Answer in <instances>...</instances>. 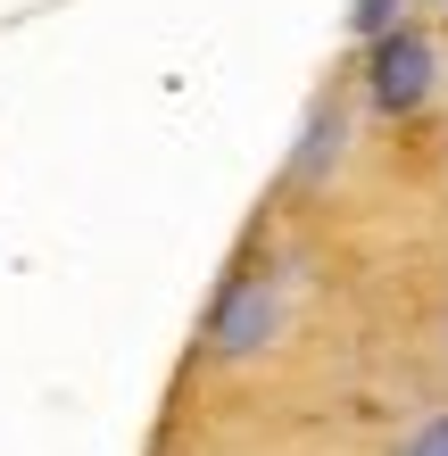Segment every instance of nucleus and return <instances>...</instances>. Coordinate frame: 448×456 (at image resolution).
I'll list each match as a JSON object with an SVG mask.
<instances>
[{
  "label": "nucleus",
  "mask_w": 448,
  "mask_h": 456,
  "mask_svg": "<svg viewBox=\"0 0 448 456\" xmlns=\"http://www.w3.org/2000/svg\"><path fill=\"white\" fill-rule=\"evenodd\" d=\"M390 25H399V0H349V34L357 42H382Z\"/></svg>",
  "instance_id": "4"
},
{
  "label": "nucleus",
  "mask_w": 448,
  "mask_h": 456,
  "mask_svg": "<svg viewBox=\"0 0 448 456\" xmlns=\"http://www.w3.org/2000/svg\"><path fill=\"white\" fill-rule=\"evenodd\" d=\"M432 9H440V0H432Z\"/></svg>",
  "instance_id": "6"
},
{
  "label": "nucleus",
  "mask_w": 448,
  "mask_h": 456,
  "mask_svg": "<svg viewBox=\"0 0 448 456\" xmlns=\"http://www.w3.org/2000/svg\"><path fill=\"white\" fill-rule=\"evenodd\" d=\"M440 92V42L424 25H390L382 42H365V109L374 117H415Z\"/></svg>",
  "instance_id": "2"
},
{
  "label": "nucleus",
  "mask_w": 448,
  "mask_h": 456,
  "mask_svg": "<svg viewBox=\"0 0 448 456\" xmlns=\"http://www.w3.org/2000/svg\"><path fill=\"white\" fill-rule=\"evenodd\" d=\"M332 150H340V117H332V109H315V125H307V142H299V167H291V175H324V167H332Z\"/></svg>",
  "instance_id": "3"
},
{
  "label": "nucleus",
  "mask_w": 448,
  "mask_h": 456,
  "mask_svg": "<svg viewBox=\"0 0 448 456\" xmlns=\"http://www.w3.org/2000/svg\"><path fill=\"white\" fill-rule=\"evenodd\" d=\"M399 456H448V407H432L424 423H415V432L399 440Z\"/></svg>",
  "instance_id": "5"
},
{
  "label": "nucleus",
  "mask_w": 448,
  "mask_h": 456,
  "mask_svg": "<svg viewBox=\"0 0 448 456\" xmlns=\"http://www.w3.org/2000/svg\"><path fill=\"white\" fill-rule=\"evenodd\" d=\"M291 324V282H282V265H232L216 282V299L200 315V348L216 365H241V357H266Z\"/></svg>",
  "instance_id": "1"
}]
</instances>
